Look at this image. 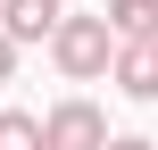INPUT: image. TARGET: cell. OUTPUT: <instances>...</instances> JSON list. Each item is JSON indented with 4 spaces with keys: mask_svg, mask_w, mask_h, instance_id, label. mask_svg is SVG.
I'll use <instances>...</instances> for the list:
<instances>
[{
    "mask_svg": "<svg viewBox=\"0 0 158 150\" xmlns=\"http://www.w3.org/2000/svg\"><path fill=\"white\" fill-rule=\"evenodd\" d=\"M58 17H67V0H0V33H8L17 50H25V42H50Z\"/></svg>",
    "mask_w": 158,
    "mask_h": 150,
    "instance_id": "3",
    "label": "cell"
},
{
    "mask_svg": "<svg viewBox=\"0 0 158 150\" xmlns=\"http://www.w3.org/2000/svg\"><path fill=\"white\" fill-rule=\"evenodd\" d=\"M0 150H42V117H25V109H0Z\"/></svg>",
    "mask_w": 158,
    "mask_h": 150,
    "instance_id": "6",
    "label": "cell"
},
{
    "mask_svg": "<svg viewBox=\"0 0 158 150\" xmlns=\"http://www.w3.org/2000/svg\"><path fill=\"white\" fill-rule=\"evenodd\" d=\"M108 150H158V142H142V134H108Z\"/></svg>",
    "mask_w": 158,
    "mask_h": 150,
    "instance_id": "8",
    "label": "cell"
},
{
    "mask_svg": "<svg viewBox=\"0 0 158 150\" xmlns=\"http://www.w3.org/2000/svg\"><path fill=\"white\" fill-rule=\"evenodd\" d=\"M42 150H108V117L92 100H58L42 117Z\"/></svg>",
    "mask_w": 158,
    "mask_h": 150,
    "instance_id": "2",
    "label": "cell"
},
{
    "mask_svg": "<svg viewBox=\"0 0 158 150\" xmlns=\"http://www.w3.org/2000/svg\"><path fill=\"white\" fill-rule=\"evenodd\" d=\"M108 84H117L125 100H158V42H117Z\"/></svg>",
    "mask_w": 158,
    "mask_h": 150,
    "instance_id": "4",
    "label": "cell"
},
{
    "mask_svg": "<svg viewBox=\"0 0 158 150\" xmlns=\"http://www.w3.org/2000/svg\"><path fill=\"white\" fill-rule=\"evenodd\" d=\"M8 75H17V42L0 33V84H8Z\"/></svg>",
    "mask_w": 158,
    "mask_h": 150,
    "instance_id": "7",
    "label": "cell"
},
{
    "mask_svg": "<svg viewBox=\"0 0 158 150\" xmlns=\"http://www.w3.org/2000/svg\"><path fill=\"white\" fill-rule=\"evenodd\" d=\"M50 58H58V75L67 84H100L108 67H117V25L108 17H58V33H50Z\"/></svg>",
    "mask_w": 158,
    "mask_h": 150,
    "instance_id": "1",
    "label": "cell"
},
{
    "mask_svg": "<svg viewBox=\"0 0 158 150\" xmlns=\"http://www.w3.org/2000/svg\"><path fill=\"white\" fill-rule=\"evenodd\" d=\"M117 42H158V0H108Z\"/></svg>",
    "mask_w": 158,
    "mask_h": 150,
    "instance_id": "5",
    "label": "cell"
}]
</instances>
